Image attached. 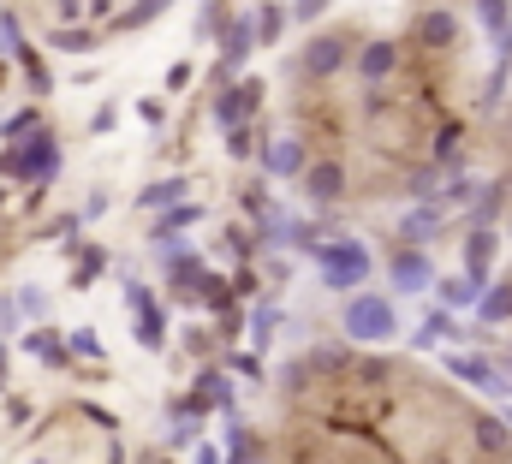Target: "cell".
Instances as JSON below:
<instances>
[{
    "instance_id": "obj_1",
    "label": "cell",
    "mask_w": 512,
    "mask_h": 464,
    "mask_svg": "<svg viewBox=\"0 0 512 464\" xmlns=\"http://www.w3.org/2000/svg\"><path fill=\"white\" fill-rule=\"evenodd\" d=\"M346 334L358 346H387L399 334V316H393V298H376V292H358L346 298Z\"/></svg>"
},
{
    "instance_id": "obj_2",
    "label": "cell",
    "mask_w": 512,
    "mask_h": 464,
    "mask_svg": "<svg viewBox=\"0 0 512 464\" xmlns=\"http://www.w3.org/2000/svg\"><path fill=\"white\" fill-rule=\"evenodd\" d=\"M316 262H322V280H328L334 292H352V286L370 280V250H364L358 238H334V244H322Z\"/></svg>"
},
{
    "instance_id": "obj_3",
    "label": "cell",
    "mask_w": 512,
    "mask_h": 464,
    "mask_svg": "<svg viewBox=\"0 0 512 464\" xmlns=\"http://www.w3.org/2000/svg\"><path fill=\"white\" fill-rule=\"evenodd\" d=\"M54 167H60V143L48 131L30 137L24 149H6L0 155V173H12V179H54Z\"/></svg>"
},
{
    "instance_id": "obj_4",
    "label": "cell",
    "mask_w": 512,
    "mask_h": 464,
    "mask_svg": "<svg viewBox=\"0 0 512 464\" xmlns=\"http://www.w3.org/2000/svg\"><path fill=\"white\" fill-rule=\"evenodd\" d=\"M340 191H346V167H340V161H310V167H304V197H310L316 209L340 203Z\"/></svg>"
},
{
    "instance_id": "obj_5",
    "label": "cell",
    "mask_w": 512,
    "mask_h": 464,
    "mask_svg": "<svg viewBox=\"0 0 512 464\" xmlns=\"http://www.w3.org/2000/svg\"><path fill=\"white\" fill-rule=\"evenodd\" d=\"M346 54H352L346 36H316V42L304 48V72H310V78H334V72L346 66Z\"/></svg>"
},
{
    "instance_id": "obj_6",
    "label": "cell",
    "mask_w": 512,
    "mask_h": 464,
    "mask_svg": "<svg viewBox=\"0 0 512 464\" xmlns=\"http://www.w3.org/2000/svg\"><path fill=\"white\" fill-rule=\"evenodd\" d=\"M393 286H399V292H429V286H435L429 256H423V250H399V256H393Z\"/></svg>"
},
{
    "instance_id": "obj_7",
    "label": "cell",
    "mask_w": 512,
    "mask_h": 464,
    "mask_svg": "<svg viewBox=\"0 0 512 464\" xmlns=\"http://www.w3.org/2000/svg\"><path fill=\"white\" fill-rule=\"evenodd\" d=\"M417 42H423V48H453V42H459V18H453L447 6H429V12L417 18Z\"/></svg>"
},
{
    "instance_id": "obj_8",
    "label": "cell",
    "mask_w": 512,
    "mask_h": 464,
    "mask_svg": "<svg viewBox=\"0 0 512 464\" xmlns=\"http://www.w3.org/2000/svg\"><path fill=\"white\" fill-rule=\"evenodd\" d=\"M262 161H268V173H274V179H304V167H310V161H304V143H298V137H274Z\"/></svg>"
},
{
    "instance_id": "obj_9",
    "label": "cell",
    "mask_w": 512,
    "mask_h": 464,
    "mask_svg": "<svg viewBox=\"0 0 512 464\" xmlns=\"http://www.w3.org/2000/svg\"><path fill=\"white\" fill-rule=\"evenodd\" d=\"M447 369H453L459 381L483 387V393H507V375H501L495 363H483V357H447Z\"/></svg>"
},
{
    "instance_id": "obj_10",
    "label": "cell",
    "mask_w": 512,
    "mask_h": 464,
    "mask_svg": "<svg viewBox=\"0 0 512 464\" xmlns=\"http://www.w3.org/2000/svg\"><path fill=\"white\" fill-rule=\"evenodd\" d=\"M489 256H495V232H471V244H465V280L471 286H483V274H489Z\"/></svg>"
},
{
    "instance_id": "obj_11",
    "label": "cell",
    "mask_w": 512,
    "mask_h": 464,
    "mask_svg": "<svg viewBox=\"0 0 512 464\" xmlns=\"http://www.w3.org/2000/svg\"><path fill=\"white\" fill-rule=\"evenodd\" d=\"M393 66H399V48H393V42H370V48L358 54V72H364L370 84H376V78H387Z\"/></svg>"
},
{
    "instance_id": "obj_12",
    "label": "cell",
    "mask_w": 512,
    "mask_h": 464,
    "mask_svg": "<svg viewBox=\"0 0 512 464\" xmlns=\"http://www.w3.org/2000/svg\"><path fill=\"white\" fill-rule=\"evenodd\" d=\"M185 191H191L185 179H161V185H143V191H137V209H167V203H179Z\"/></svg>"
},
{
    "instance_id": "obj_13",
    "label": "cell",
    "mask_w": 512,
    "mask_h": 464,
    "mask_svg": "<svg viewBox=\"0 0 512 464\" xmlns=\"http://www.w3.org/2000/svg\"><path fill=\"white\" fill-rule=\"evenodd\" d=\"M471 435H477V447H483V453H507L512 423H501V417H477V423H471Z\"/></svg>"
},
{
    "instance_id": "obj_14",
    "label": "cell",
    "mask_w": 512,
    "mask_h": 464,
    "mask_svg": "<svg viewBox=\"0 0 512 464\" xmlns=\"http://www.w3.org/2000/svg\"><path fill=\"white\" fill-rule=\"evenodd\" d=\"M131 316L143 322V340L155 346V340H161V310H155V298H149V292H137V286H131Z\"/></svg>"
},
{
    "instance_id": "obj_15",
    "label": "cell",
    "mask_w": 512,
    "mask_h": 464,
    "mask_svg": "<svg viewBox=\"0 0 512 464\" xmlns=\"http://www.w3.org/2000/svg\"><path fill=\"white\" fill-rule=\"evenodd\" d=\"M477 316H483V322H512V286H489V292L477 298Z\"/></svg>"
},
{
    "instance_id": "obj_16",
    "label": "cell",
    "mask_w": 512,
    "mask_h": 464,
    "mask_svg": "<svg viewBox=\"0 0 512 464\" xmlns=\"http://www.w3.org/2000/svg\"><path fill=\"white\" fill-rule=\"evenodd\" d=\"M441 298H447V310H465V304H477L483 292H477L471 280H447V286H441Z\"/></svg>"
},
{
    "instance_id": "obj_17",
    "label": "cell",
    "mask_w": 512,
    "mask_h": 464,
    "mask_svg": "<svg viewBox=\"0 0 512 464\" xmlns=\"http://www.w3.org/2000/svg\"><path fill=\"white\" fill-rule=\"evenodd\" d=\"M477 12H483L489 36H507V0H477Z\"/></svg>"
},
{
    "instance_id": "obj_18",
    "label": "cell",
    "mask_w": 512,
    "mask_h": 464,
    "mask_svg": "<svg viewBox=\"0 0 512 464\" xmlns=\"http://www.w3.org/2000/svg\"><path fill=\"white\" fill-rule=\"evenodd\" d=\"M245 54H251V24H239V30L227 36V66L239 72V66H245Z\"/></svg>"
},
{
    "instance_id": "obj_19",
    "label": "cell",
    "mask_w": 512,
    "mask_h": 464,
    "mask_svg": "<svg viewBox=\"0 0 512 464\" xmlns=\"http://www.w3.org/2000/svg\"><path fill=\"white\" fill-rule=\"evenodd\" d=\"M435 221H441L435 209H417V215H405V232H411V238H417V232H435Z\"/></svg>"
},
{
    "instance_id": "obj_20",
    "label": "cell",
    "mask_w": 512,
    "mask_h": 464,
    "mask_svg": "<svg viewBox=\"0 0 512 464\" xmlns=\"http://www.w3.org/2000/svg\"><path fill=\"white\" fill-rule=\"evenodd\" d=\"M30 351H36V357H48V363H60V340H54V334H36Z\"/></svg>"
},
{
    "instance_id": "obj_21",
    "label": "cell",
    "mask_w": 512,
    "mask_h": 464,
    "mask_svg": "<svg viewBox=\"0 0 512 464\" xmlns=\"http://www.w3.org/2000/svg\"><path fill=\"white\" fill-rule=\"evenodd\" d=\"M72 351L78 357H96V334H72Z\"/></svg>"
},
{
    "instance_id": "obj_22",
    "label": "cell",
    "mask_w": 512,
    "mask_h": 464,
    "mask_svg": "<svg viewBox=\"0 0 512 464\" xmlns=\"http://www.w3.org/2000/svg\"><path fill=\"white\" fill-rule=\"evenodd\" d=\"M197 464H215V453H209V447H203V453H197Z\"/></svg>"
}]
</instances>
